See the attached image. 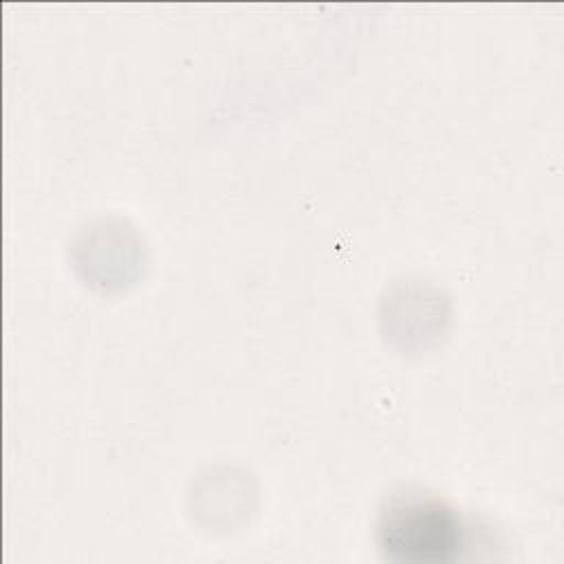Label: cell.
<instances>
[{"mask_svg": "<svg viewBox=\"0 0 564 564\" xmlns=\"http://www.w3.org/2000/svg\"><path fill=\"white\" fill-rule=\"evenodd\" d=\"M463 542L458 511L432 494H397L379 516V544L392 560L441 562Z\"/></svg>", "mask_w": 564, "mask_h": 564, "instance_id": "1", "label": "cell"}]
</instances>
